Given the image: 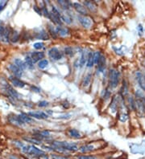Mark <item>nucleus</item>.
I'll return each mask as SVG.
<instances>
[{
  "label": "nucleus",
  "instance_id": "37",
  "mask_svg": "<svg viewBox=\"0 0 145 159\" xmlns=\"http://www.w3.org/2000/svg\"><path fill=\"white\" fill-rule=\"evenodd\" d=\"M48 105V102L46 101H40V102H39V104H38V105L40 106V107H46Z\"/></svg>",
  "mask_w": 145,
  "mask_h": 159
},
{
  "label": "nucleus",
  "instance_id": "6",
  "mask_svg": "<svg viewBox=\"0 0 145 159\" xmlns=\"http://www.w3.org/2000/svg\"><path fill=\"white\" fill-rule=\"evenodd\" d=\"M78 20L85 28H90L92 25V20L88 16H78Z\"/></svg>",
  "mask_w": 145,
  "mask_h": 159
},
{
  "label": "nucleus",
  "instance_id": "1",
  "mask_svg": "<svg viewBox=\"0 0 145 159\" xmlns=\"http://www.w3.org/2000/svg\"><path fill=\"white\" fill-rule=\"evenodd\" d=\"M52 147L55 149H61L66 153L68 152H76L77 151L79 148L75 143H72L69 141H54L52 143Z\"/></svg>",
  "mask_w": 145,
  "mask_h": 159
},
{
  "label": "nucleus",
  "instance_id": "18",
  "mask_svg": "<svg viewBox=\"0 0 145 159\" xmlns=\"http://www.w3.org/2000/svg\"><path fill=\"white\" fill-rule=\"evenodd\" d=\"M94 64V53L90 52L87 56V63L86 66L88 68H92Z\"/></svg>",
  "mask_w": 145,
  "mask_h": 159
},
{
  "label": "nucleus",
  "instance_id": "42",
  "mask_svg": "<svg viewBox=\"0 0 145 159\" xmlns=\"http://www.w3.org/2000/svg\"><path fill=\"white\" fill-rule=\"evenodd\" d=\"M10 159H24L23 158H21V157L19 156H17V155H11L10 156Z\"/></svg>",
  "mask_w": 145,
  "mask_h": 159
},
{
  "label": "nucleus",
  "instance_id": "11",
  "mask_svg": "<svg viewBox=\"0 0 145 159\" xmlns=\"http://www.w3.org/2000/svg\"><path fill=\"white\" fill-rule=\"evenodd\" d=\"M8 68H9V70L15 75V77H17V78H18V77H22V75H23V71L19 68L18 67L16 66L15 64H10V65L8 66Z\"/></svg>",
  "mask_w": 145,
  "mask_h": 159
},
{
  "label": "nucleus",
  "instance_id": "22",
  "mask_svg": "<svg viewBox=\"0 0 145 159\" xmlns=\"http://www.w3.org/2000/svg\"><path fill=\"white\" fill-rule=\"evenodd\" d=\"M68 134H69L71 138H80L82 136H81V133H80L77 130H69L68 131Z\"/></svg>",
  "mask_w": 145,
  "mask_h": 159
},
{
  "label": "nucleus",
  "instance_id": "28",
  "mask_svg": "<svg viewBox=\"0 0 145 159\" xmlns=\"http://www.w3.org/2000/svg\"><path fill=\"white\" fill-rule=\"evenodd\" d=\"M90 80H91V75L88 74L87 76L84 77V79H83V81H82V85L84 86V87H87L88 85H90Z\"/></svg>",
  "mask_w": 145,
  "mask_h": 159
},
{
  "label": "nucleus",
  "instance_id": "34",
  "mask_svg": "<svg viewBox=\"0 0 145 159\" xmlns=\"http://www.w3.org/2000/svg\"><path fill=\"white\" fill-rule=\"evenodd\" d=\"M33 47H34V48H36V49H41V48L44 47V43L40 42L36 43H34Z\"/></svg>",
  "mask_w": 145,
  "mask_h": 159
},
{
  "label": "nucleus",
  "instance_id": "5",
  "mask_svg": "<svg viewBox=\"0 0 145 159\" xmlns=\"http://www.w3.org/2000/svg\"><path fill=\"white\" fill-rule=\"evenodd\" d=\"M48 56H49L53 60L57 61L61 60V59L62 58V53L58 50L57 48H53L48 51Z\"/></svg>",
  "mask_w": 145,
  "mask_h": 159
},
{
  "label": "nucleus",
  "instance_id": "31",
  "mask_svg": "<svg viewBox=\"0 0 145 159\" xmlns=\"http://www.w3.org/2000/svg\"><path fill=\"white\" fill-rule=\"evenodd\" d=\"M76 159H98L94 155H78L75 157Z\"/></svg>",
  "mask_w": 145,
  "mask_h": 159
},
{
  "label": "nucleus",
  "instance_id": "43",
  "mask_svg": "<svg viewBox=\"0 0 145 159\" xmlns=\"http://www.w3.org/2000/svg\"><path fill=\"white\" fill-rule=\"evenodd\" d=\"M144 65H145V61H144Z\"/></svg>",
  "mask_w": 145,
  "mask_h": 159
},
{
  "label": "nucleus",
  "instance_id": "2",
  "mask_svg": "<svg viewBox=\"0 0 145 159\" xmlns=\"http://www.w3.org/2000/svg\"><path fill=\"white\" fill-rule=\"evenodd\" d=\"M21 151L24 154H28V155L36 157V158L45 154V152L44 150L37 148L33 145H24V146L21 149Z\"/></svg>",
  "mask_w": 145,
  "mask_h": 159
},
{
  "label": "nucleus",
  "instance_id": "40",
  "mask_svg": "<svg viewBox=\"0 0 145 159\" xmlns=\"http://www.w3.org/2000/svg\"><path fill=\"white\" fill-rule=\"evenodd\" d=\"M31 88H32V90L33 91V92H36V93H40V88H36V86H32Z\"/></svg>",
  "mask_w": 145,
  "mask_h": 159
},
{
  "label": "nucleus",
  "instance_id": "12",
  "mask_svg": "<svg viewBox=\"0 0 145 159\" xmlns=\"http://www.w3.org/2000/svg\"><path fill=\"white\" fill-rule=\"evenodd\" d=\"M9 80L11 82V84L15 86V87L17 88H24L25 86V83L24 81H22L21 80H19L17 77H9Z\"/></svg>",
  "mask_w": 145,
  "mask_h": 159
},
{
  "label": "nucleus",
  "instance_id": "23",
  "mask_svg": "<svg viewBox=\"0 0 145 159\" xmlns=\"http://www.w3.org/2000/svg\"><path fill=\"white\" fill-rule=\"evenodd\" d=\"M24 140H25L28 142H30V143L34 144V145H40L41 144V141L37 139L36 138H24Z\"/></svg>",
  "mask_w": 145,
  "mask_h": 159
},
{
  "label": "nucleus",
  "instance_id": "14",
  "mask_svg": "<svg viewBox=\"0 0 145 159\" xmlns=\"http://www.w3.org/2000/svg\"><path fill=\"white\" fill-rule=\"evenodd\" d=\"M98 70L100 72H103L106 68V58L103 55H101L99 60L98 62Z\"/></svg>",
  "mask_w": 145,
  "mask_h": 159
},
{
  "label": "nucleus",
  "instance_id": "39",
  "mask_svg": "<svg viewBox=\"0 0 145 159\" xmlns=\"http://www.w3.org/2000/svg\"><path fill=\"white\" fill-rule=\"evenodd\" d=\"M7 4V1H3V2H0V11H2L3 9V7H5V5Z\"/></svg>",
  "mask_w": 145,
  "mask_h": 159
},
{
  "label": "nucleus",
  "instance_id": "4",
  "mask_svg": "<svg viewBox=\"0 0 145 159\" xmlns=\"http://www.w3.org/2000/svg\"><path fill=\"white\" fill-rule=\"evenodd\" d=\"M119 72L115 69H111L109 74V83L111 88H116L119 84Z\"/></svg>",
  "mask_w": 145,
  "mask_h": 159
},
{
  "label": "nucleus",
  "instance_id": "41",
  "mask_svg": "<svg viewBox=\"0 0 145 159\" xmlns=\"http://www.w3.org/2000/svg\"><path fill=\"white\" fill-rule=\"evenodd\" d=\"M33 8H34L35 11H36L37 13L39 14V15H42V12H41V11H40V7L38 8V7H36V6H34V7H33Z\"/></svg>",
  "mask_w": 145,
  "mask_h": 159
},
{
  "label": "nucleus",
  "instance_id": "8",
  "mask_svg": "<svg viewBox=\"0 0 145 159\" xmlns=\"http://www.w3.org/2000/svg\"><path fill=\"white\" fill-rule=\"evenodd\" d=\"M28 116H31V117H34V118H36V119H47L48 116L47 114L44 113V112H29L28 113Z\"/></svg>",
  "mask_w": 145,
  "mask_h": 159
},
{
  "label": "nucleus",
  "instance_id": "3",
  "mask_svg": "<svg viewBox=\"0 0 145 159\" xmlns=\"http://www.w3.org/2000/svg\"><path fill=\"white\" fill-rule=\"evenodd\" d=\"M0 86H1V90L3 91V93H5L7 96H9L10 97L13 99L19 98L18 93L4 79H2V84L0 85Z\"/></svg>",
  "mask_w": 145,
  "mask_h": 159
},
{
  "label": "nucleus",
  "instance_id": "17",
  "mask_svg": "<svg viewBox=\"0 0 145 159\" xmlns=\"http://www.w3.org/2000/svg\"><path fill=\"white\" fill-rule=\"evenodd\" d=\"M14 64L17 66L19 68L22 70V71H24L27 68V65L25 64V62H24L23 60H21L20 59H16L15 60H14Z\"/></svg>",
  "mask_w": 145,
  "mask_h": 159
},
{
  "label": "nucleus",
  "instance_id": "24",
  "mask_svg": "<svg viewBox=\"0 0 145 159\" xmlns=\"http://www.w3.org/2000/svg\"><path fill=\"white\" fill-rule=\"evenodd\" d=\"M85 6H86V8H88L89 10H90L91 11H96V6L94 4V3L90 2V1H86L85 2Z\"/></svg>",
  "mask_w": 145,
  "mask_h": 159
},
{
  "label": "nucleus",
  "instance_id": "38",
  "mask_svg": "<svg viewBox=\"0 0 145 159\" xmlns=\"http://www.w3.org/2000/svg\"><path fill=\"white\" fill-rule=\"evenodd\" d=\"M37 158L38 159H50V158H49L48 155L45 154H42V155H40V156L37 157Z\"/></svg>",
  "mask_w": 145,
  "mask_h": 159
},
{
  "label": "nucleus",
  "instance_id": "13",
  "mask_svg": "<svg viewBox=\"0 0 145 159\" xmlns=\"http://www.w3.org/2000/svg\"><path fill=\"white\" fill-rule=\"evenodd\" d=\"M44 57H45V53L41 52H32L31 55V58H32L33 63H36Z\"/></svg>",
  "mask_w": 145,
  "mask_h": 159
},
{
  "label": "nucleus",
  "instance_id": "10",
  "mask_svg": "<svg viewBox=\"0 0 145 159\" xmlns=\"http://www.w3.org/2000/svg\"><path fill=\"white\" fill-rule=\"evenodd\" d=\"M73 5H74V9H75L78 13L81 14V15L83 16H86L88 11H87V9L86 8V7H84V6L82 5L81 3H74Z\"/></svg>",
  "mask_w": 145,
  "mask_h": 159
},
{
  "label": "nucleus",
  "instance_id": "36",
  "mask_svg": "<svg viewBox=\"0 0 145 159\" xmlns=\"http://www.w3.org/2000/svg\"><path fill=\"white\" fill-rule=\"evenodd\" d=\"M127 119V115L126 113H123L122 115H120V117H119V120L123 122L126 121Z\"/></svg>",
  "mask_w": 145,
  "mask_h": 159
},
{
  "label": "nucleus",
  "instance_id": "21",
  "mask_svg": "<svg viewBox=\"0 0 145 159\" xmlns=\"http://www.w3.org/2000/svg\"><path fill=\"white\" fill-rule=\"evenodd\" d=\"M19 117L22 119V121H24V124H30L32 122V119L30 117H28V115L26 113H21L19 114Z\"/></svg>",
  "mask_w": 145,
  "mask_h": 159
},
{
  "label": "nucleus",
  "instance_id": "19",
  "mask_svg": "<svg viewBox=\"0 0 145 159\" xmlns=\"http://www.w3.org/2000/svg\"><path fill=\"white\" fill-rule=\"evenodd\" d=\"M118 103H119V98L116 96H115L113 98L111 105V111L112 113H115L117 109H118Z\"/></svg>",
  "mask_w": 145,
  "mask_h": 159
},
{
  "label": "nucleus",
  "instance_id": "25",
  "mask_svg": "<svg viewBox=\"0 0 145 159\" xmlns=\"http://www.w3.org/2000/svg\"><path fill=\"white\" fill-rule=\"evenodd\" d=\"M25 64H26L27 67L29 68L30 69H32L34 68V63H33L31 56H26V58H25Z\"/></svg>",
  "mask_w": 145,
  "mask_h": 159
},
{
  "label": "nucleus",
  "instance_id": "7",
  "mask_svg": "<svg viewBox=\"0 0 145 159\" xmlns=\"http://www.w3.org/2000/svg\"><path fill=\"white\" fill-rule=\"evenodd\" d=\"M8 121L11 122L12 125H15L16 126H20V125H24V121L19 117V115H11L8 117Z\"/></svg>",
  "mask_w": 145,
  "mask_h": 159
},
{
  "label": "nucleus",
  "instance_id": "29",
  "mask_svg": "<svg viewBox=\"0 0 145 159\" xmlns=\"http://www.w3.org/2000/svg\"><path fill=\"white\" fill-rule=\"evenodd\" d=\"M48 65V61L47 60H42L38 63V67L40 69H45V68H47Z\"/></svg>",
  "mask_w": 145,
  "mask_h": 159
},
{
  "label": "nucleus",
  "instance_id": "20",
  "mask_svg": "<svg viewBox=\"0 0 145 159\" xmlns=\"http://www.w3.org/2000/svg\"><path fill=\"white\" fill-rule=\"evenodd\" d=\"M19 39V35L16 31H11V35H10V40L12 43L18 42Z\"/></svg>",
  "mask_w": 145,
  "mask_h": 159
},
{
  "label": "nucleus",
  "instance_id": "30",
  "mask_svg": "<svg viewBox=\"0 0 145 159\" xmlns=\"http://www.w3.org/2000/svg\"><path fill=\"white\" fill-rule=\"evenodd\" d=\"M51 159H70L69 157L63 156V155H61L59 154H53L50 156Z\"/></svg>",
  "mask_w": 145,
  "mask_h": 159
},
{
  "label": "nucleus",
  "instance_id": "35",
  "mask_svg": "<svg viewBox=\"0 0 145 159\" xmlns=\"http://www.w3.org/2000/svg\"><path fill=\"white\" fill-rule=\"evenodd\" d=\"M65 53L66 54H68V55H69V56H72V55H74V51H73V48H66L65 49Z\"/></svg>",
  "mask_w": 145,
  "mask_h": 159
},
{
  "label": "nucleus",
  "instance_id": "32",
  "mask_svg": "<svg viewBox=\"0 0 145 159\" xmlns=\"http://www.w3.org/2000/svg\"><path fill=\"white\" fill-rule=\"evenodd\" d=\"M86 52H83L82 54V56H81V59H80V66L83 67L86 64Z\"/></svg>",
  "mask_w": 145,
  "mask_h": 159
},
{
  "label": "nucleus",
  "instance_id": "33",
  "mask_svg": "<svg viewBox=\"0 0 145 159\" xmlns=\"http://www.w3.org/2000/svg\"><path fill=\"white\" fill-rule=\"evenodd\" d=\"M4 32H5V27H4L3 26H2L1 22H0V40H3V35H4Z\"/></svg>",
  "mask_w": 145,
  "mask_h": 159
},
{
  "label": "nucleus",
  "instance_id": "27",
  "mask_svg": "<svg viewBox=\"0 0 145 159\" xmlns=\"http://www.w3.org/2000/svg\"><path fill=\"white\" fill-rule=\"evenodd\" d=\"M61 19H62L65 23H66V24H70L72 23L71 18H70L69 15H67V14H61Z\"/></svg>",
  "mask_w": 145,
  "mask_h": 159
},
{
  "label": "nucleus",
  "instance_id": "9",
  "mask_svg": "<svg viewBox=\"0 0 145 159\" xmlns=\"http://www.w3.org/2000/svg\"><path fill=\"white\" fill-rule=\"evenodd\" d=\"M135 77L137 80L138 84L142 88V90L145 91V77L140 72H136L135 73Z\"/></svg>",
  "mask_w": 145,
  "mask_h": 159
},
{
  "label": "nucleus",
  "instance_id": "16",
  "mask_svg": "<svg viewBox=\"0 0 145 159\" xmlns=\"http://www.w3.org/2000/svg\"><path fill=\"white\" fill-rule=\"evenodd\" d=\"M81 153L82 154H86V153H89V152H91L93 150H94V146L91 145V144H89V145H84V146H81L78 149Z\"/></svg>",
  "mask_w": 145,
  "mask_h": 159
},
{
  "label": "nucleus",
  "instance_id": "15",
  "mask_svg": "<svg viewBox=\"0 0 145 159\" xmlns=\"http://www.w3.org/2000/svg\"><path fill=\"white\" fill-rule=\"evenodd\" d=\"M56 32H57V34L59 35L60 36H66V35H68L69 33V31L68 28H66V27H63V26H57V28H56Z\"/></svg>",
  "mask_w": 145,
  "mask_h": 159
},
{
  "label": "nucleus",
  "instance_id": "26",
  "mask_svg": "<svg viewBox=\"0 0 145 159\" xmlns=\"http://www.w3.org/2000/svg\"><path fill=\"white\" fill-rule=\"evenodd\" d=\"M59 5L63 8L64 10H68L69 8V1H65V0H59L58 1Z\"/></svg>",
  "mask_w": 145,
  "mask_h": 159
}]
</instances>
